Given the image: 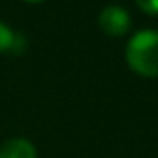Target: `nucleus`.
Listing matches in <instances>:
<instances>
[{
  "mask_svg": "<svg viewBox=\"0 0 158 158\" xmlns=\"http://www.w3.org/2000/svg\"><path fill=\"white\" fill-rule=\"evenodd\" d=\"M0 158H36V148L26 138H10L0 146Z\"/></svg>",
  "mask_w": 158,
  "mask_h": 158,
  "instance_id": "nucleus-3",
  "label": "nucleus"
},
{
  "mask_svg": "<svg viewBox=\"0 0 158 158\" xmlns=\"http://www.w3.org/2000/svg\"><path fill=\"white\" fill-rule=\"evenodd\" d=\"M24 48V36L14 32L8 24L0 22V54L2 52H20Z\"/></svg>",
  "mask_w": 158,
  "mask_h": 158,
  "instance_id": "nucleus-4",
  "label": "nucleus"
},
{
  "mask_svg": "<svg viewBox=\"0 0 158 158\" xmlns=\"http://www.w3.org/2000/svg\"><path fill=\"white\" fill-rule=\"evenodd\" d=\"M28 2H42V0H28Z\"/></svg>",
  "mask_w": 158,
  "mask_h": 158,
  "instance_id": "nucleus-6",
  "label": "nucleus"
},
{
  "mask_svg": "<svg viewBox=\"0 0 158 158\" xmlns=\"http://www.w3.org/2000/svg\"><path fill=\"white\" fill-rule=\"evenodd\" d=\"M98 24H100V28L108 36H124L130 30L132 20H130V14H128L126 8L112 4V6H106L100 10Z\"/></svg>",
  "mask_w": 158,
  "mask_h": 158,
  "instance_id": "nucleus-2",
  "label": "nucleus"
},
{
  "mask_svg": "<svg viewBox=\"0 0 158 158\" xmlns=\"http://www.w3.org/2000/svg\"><path fill=\"white\" fill-rule=\"evenodd\" d=\"M126 62L142 76H158V30H140L126 44Z\"/></svg>",
  "mask_w": 158,
  "mask_h": 158,
  "instance_id": "nucleus-1",
  "label": "nucleus"
},
{
  "mask_svg": "<svg viewBox=\"0 0 158 158\" xmlns=\"http://www.w3.org/2000/svg\"><path fill=\"white\" fill-rule=\"evenodd\" d=\"M138 6L148 14H158V0H136Z\"/></svg>",
  "mask_w": 158,
  "mask_h": 158,
  "instance_id": "nucleus-5",
  "label": "nucleus"
}]
</instances>
